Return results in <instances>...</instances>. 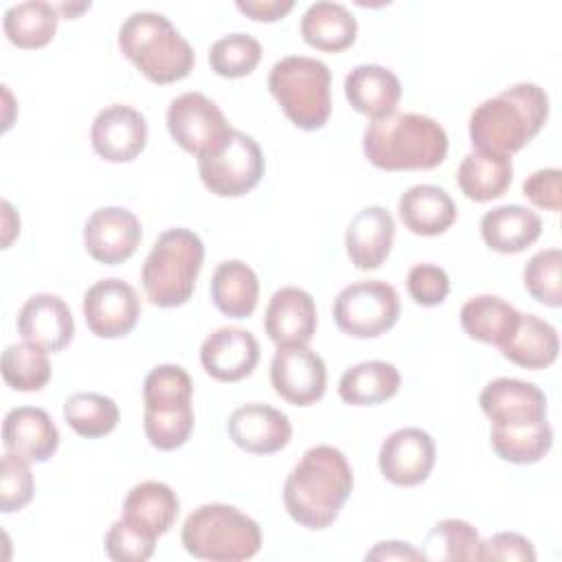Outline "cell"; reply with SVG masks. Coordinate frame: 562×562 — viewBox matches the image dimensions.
I'll use <instances>...</instances> for the list:
<instances>
[{"instance_id":"d4e9b609","label":"cell","mask_w":562,"mask_h":562,"mask_svg":"<svg viewBox=\"0 0 562 562\" xmlns=\"http://www.w3.org/2000/svg\"><path fill=\"white\" fill-rule=\"evenodd\" d=\"M402 224L424 237L446 233L457 220V204L450 193L435 184H415L397 202Z\"/></svg>"},{"instance_id":"ffe728a7","label":"cell","mask_w":562,"mask_h":562,"mask_svg":"<svg viewBox=\"0 0 562 562\" xmlns=\"http://www.w3.org/2000/svg\"><path fill=\"white\" fill-rule=\"evenodd\" d=\"M479 404L492 424L547 419L544 393L536 384L516 378H496L487 382L479 395Z\"/></svg>"},{"instance_id":"52a82bcc","label":"cell","mask_w":562,"mask_h":562,"mask_svg":"<svg viewBox=\"0 0 562 562\" xmlns=\"http://www.w3.org/2000/svg\"><path fill=\"white\" fill-rule=\"evenodd\" d=\"M268 88L283 114L301 130H321L331 114V72L325 61L305 55L279 59Z\"/></svg>"},{"instance_id":"8992f818","label":"cell","mask_w":562,"mask_h":562,"mask_svg":"<svg viewBox=\"0 0 562 562\" xmlns=\"http://www.w3.org/2000/svg\"><path fill=\"white\" fill-rule=\"evenodd\" d=\"M182 544L200 560L241 562L259 553L261 527L233 505L206 503L187 516Z\"/></svg>"},{"instance_id":"44dd1931","label":"cell","mask_w":562,"mask_h":562,"mask_svg":"<svg viewBox=\"0 0 562 562\" xmlns=\"http://www.w3.org/2000/svg\"><path fill=\"white\" fill-rule=\"evenodd\" d=\"M395 239V220L384 206L358 211L345 233V246L358 270H375L384 263Z\"/></svg>"},{"instance_id":"74e56055","label":"cell","mask_w":562,"mask_h":562,"mask_svg":"<svg viewBox=\"0 0 562 562\" xmlns=\"http://www.w3.org/2000/svg\"><path fill=\"white\" fill-rule=\"evenodd\" d=\"M193 406L191 404H169L145 408L143 430L149 443L158 450L180 448L193 430Z\"/></svg>"},{"instance_id":"7c38bea8","label":"cell","mask_w":562,"mask_h":562,"mask_svg":"<svg viewBox=\"0 0 562 562\" xmlns=\"http://www.w3.org/2000/svg\"><path fill=\"white\" fill-rule=\"evenodd\" d=\"M140 316L136 290L123 279H101L83 294V318L99 338L127 336Z\"/></svg>"},{"instance_id":"ab89813d","label":"cell","mask_w":562,"mask_h":562,"mask_svg":"<svg viewBox=\"0 0 562 562\" xmlns=\"http://www.w3.org/2000/svg\"><path fill=\"white\" fill-rule=\"evenodd\" d=\"M560 268H562L560 248H544L525 263L522 283H525V290L531 294V299L549 307L562 305Z\"/></svg>"},{"instance_id":"3957f363","label":"cell","mask_w":562,"mask_h":562,"mask_svg":"<svg viewBox=\"0 0 562 562\" xmlns=\"http://www.w3.org/2000/svg\"><path fill=\"white\" fill-rule=\"evenodd\" d=\"M362 151L384 171L435 169L446 160L448 134L426 114L395 112L367 125Z\"/></svg>"},{"instance_id":"4fadbf2b","label":"cell","mask_w":562,"mask_h":562,"mask_svg":"<svg viewBox=\"0 0 562 562\" xmlns=\"http://www.w3.org/2000/svg\"><path fill=\"white\" fill-rule=\"evenodd\" d=\"M435 441L432 437L415 426L391 432L378 454L380 472L386 481L400 487H413L428 479L435 465Z\"/></svg>"},{"instance_id":"e575fe53","label":"cell","mask_w":562,"mask_h":562,"mask_svg":"<svg viewBox=\"0 0 562 562\" xmlns=\"http://www.w3.org/2000/svg\"><path fill=\"white\" fill-rule=\"evenodd\" d=\"M119 406L112 397L101 393H75L64 404L66 424L86 439L110 435L119 424Z\"/></svg>"},{"instance_id":"603a6c76","label":"cell","mask_w":562,"mask_h":562,"mask_svg":"<svg viewBox=\"0 0 562 562\" xmlns=\"http://www.w3.org/2000/svg\"><path fill=\"white\" fill-rule=\"evenodd\" d=\"M345 97L356 112L380 121L395 114L402 83L393 70L380 64H360L345 77Z\"/></svg>"},{"instance_id":"4316f807","label":"cell","mask_w":562,"mask_h":562,"mask_svg":"<svg viewBox=\"0 0 562 562\" xmlns=\"http://www.w3.org/2000/svg\"><path fill=\"white\" fill-rule=\"evenodd\" d=\"M358 22L353 13L331 0H318L310 4L301 18V35L303 40L327 53H340L356 42Z\"/></svg>"},{"instance_id":"8fae6325","label":"cell","mask_w":562,"mask_h":562,"mask_svg":"<svg viewBox=\"0 0 562 562\" xmlns=\"http://www.w3.org/2000/svg\"><path fill=\"white\" fill-rule=\"evenodd\" d=\"M270 382L279 397L294 406L318 402L327 386V367L307 345L279 347L270 362Z\"/></svg>"},{"instance_id":"ac0fdd59","label":"cell","mask_w":562,"mask_h":562,"mask_svg":"<svg viewBox=\"0 0 562 562\" xmlns=\"http://www.w3.org/2000/svg\"><path fill=\"white\" fill-rule=\"evenodd\" d=\"M18 334L22 340L57 353L70 345L75 336V318L70 307L57 294H33L18 314Z\"/></svg>"},{"instance_id":"c3c4849f","label":"cell","mask_w":562,"mask_h":562,"mask_svg":"<svg viewBox=\"0 0 562 562\" xmlns=\"http://www.w3.org/2000/svg\"><path fill=\"white\" fill-rule=\"evenodd\" d=\"M364 560H424L422 551L415 549L408 542H400V540H389V542H378L371 551H367Z\"/></svg>"},{"instance_id":"ba28073f","label":"cell","mask_w":562,"mask_h":562,"mask_svg":"<svg viewBox=\"0 0 562 562\" xmlns=\"http://www.w3.org/2000/svg\"><path fill=\"white\" fill-rule=\"evenodd\" d=\"M198 171L211 193L239 198L259 184L266 160L252 136L233 130L215 151L198 158Z\"/></svg>"},{"instance_id":"ee69618b","label":"cell","mask_w":562,"mask_h":562,"mask_svg":"<svg viewBox=\"0 0 562 562\" xmlns=\"http://www.w3.org/2000/svg\"><path fill=\"white\" fill-rule=\"evenodd\" d=\"M406 290L417 305L432 307L446 301L450 279L446 270L435 263H415L406 274Z\"/></svg>"},{"instance_id":"bcb514c9","label":"cell","mask_w":562,"mask_h":562,"mask_svg":"<svg viewBox=\"0 0 562 562\" xmlns=\"http://www.w3.org/2000/svg\"><path fill=\"white\" fill-rule=\"evenodd\" d=\"M476 560H518V562H533L536 551L533 544L516 533V531H501L487 540L479 542Z\"/></svg>"},{"instance_id":"2e32d148","label":"cell","mask_w":562,"mask_h":562,"mask_svg":"<svg viewBox=\"0 0 562 562\" xmlns=\"http://www.w3.org/2000/svg\"><path fill=\"white\" fill-rule=\"evenodd\" d=\"M259 353V342L248 329L220 327L204 338L200 362L213 380L237 382L255 371Z\"/></svg>"},{"instance_id":"60d3db41","label":"cell","mask_w":562,"mask_h":562,"mask_svg":"<svg viewBox=\"0 0 562 562\" xmlns=\"http://www.w3.org/2000/svg\"><path fill=\"white\" fill-rule=\"evenodd\" d=\"M193 380L178 364L154 367L143 384L145 408L169 406V404H191Z\"/></svg>"},{"instance_id":"8d00e7d4","label":"cell","mask_w":562,"mask_h":562,"mask_svg":"<svg viewBox=\"0 0 562 562\" xmlns=\"http://www.w3.org/2000/svg\"><path fill=\"white\" fill-rule=\"evenodd\" d=\"M2 378L15 391H40L50 380L48 351L31 342H13L2 351Z\"/></svg>"},{"instance_id":"f1b7e54d","label":"cell","mask_w":562,"mask_h":562,"mask_svg":"<svg viewBox=\"0 0 562 562\" xmlns=\"http://www.w3.org/2000/svg\"><path fill=\"white\" fill-rule=\"evenodd\" d=\"M461 327L463 331L487 345H505L516 331L520 312L501 296L479 294L463 303L461 307Z\"/></svg>"},{"instance_id":"681fc988","label":"cell","mask_w":562,"mask_h":562,"mask_svg":"<svg viewBox=\"0 0 562 562\" xmlns=\"http://www.w3.org/2000/svg\"><path fill=\"white\" fill-rule=\"evenodd\" d=\"M20 233V217L13 206L2 200V248H9L13 237Z\"/></svg>"},{"instance_id":"277c9868","label":"cell","mask_w":562,"mask_h":562,"mask_svg":"<svg viewBox=\"0 0 562 562\" xmlns=\"http://www.w3.org/2000/svg\"><path fill=\"white\" fill-rule=\"evenodd\" d=\"M121 53L154 83L184 79L195 64L191 44L171 20L156 11H136L119 29Z\"/></svg>"},{"instance_id":"f546056e","label":"cell","mask_w":562,"mask_h":562,"mask_svg":"<svg viewBox=\"0 0 562 562\" xmlns=\"http://www.w3.org/2000/svg\"><path fill=\"white\" fill-rule=\"evenodd\" d=\"M501 351L509 362L518 367L544 369L558 358V329L536 314H520L516 331L505 345H501Z\"/></svg>"},{"instance_id":"7bdbcfd3","label":"cell","mask_w":562,"mask_h":562,"mask_svg":"<svg viewBox=\"0 0 562 562\" xmlns=\"http://www.w3.org/2000/svg\"><path fill=\"white\" fill-rule=\"evenodd\" d=\"M105 553L114 562H145L154 555L156 540L132 529L123 518L116 520L105 533Z\"/></svg>"},{"instance_id":"d590c367","label":"cell","mask_w":562,"mask_h":562,"mask_svg":"<svg viewBox=\"0 0 562 562\" xmlns=\"http://www.w3.org/2000/svg\"><path fill=\"white\" fill-rule=\"evenodd\" d=\"M479 533L476 529L459 518L439 520L424 538L422 555L424 560L454 562V560H476L479 553Z\"/></svg>"},{"instance_id":"d6a6232c","label":"cell","mask_w":562,"mask_h":562,"mask_svg":"<svg viewBox=\"0 0 562 562\" xmlns=\"http://www.w3.org/2000/svg\"><path fill=\"white\" fill-rule=\"evenodd\" d=\"M490 443L492 450L503 461L518 465L538 463L551 450L553 430L547 419L520 424H492Z\"/></svg>"},{"instance_id":"6da1fadb","label":"cell","mask_w":562,"mask_h":562,"mask_svg":"<svg viewBox=\"0 0 562 562\" xmlns=\"http://www.w3.org/2000/svg\"><path fill=\"white\" fill-rule=\"evenodd\" d=\"M351 487L353 472L347 457L334 446H314L288 474L283 503L301 527L327 529L338 518Z\"/></svg>"},{"instance_id":"4dcf8cb0","label":"cell","mask_w":562,"mask_h":562,"mask_svg":"<svg viewBox=\"0 0 562 562\" xmlns=\"http://www.w3.org/2000/svg\"><path fill=\"white\" fill-rule=\"evenodd\" d=\"M211 299L231 318L250 316L259 301L257 272L239 259L222 261L211 277Z\"/></svg>"},{"instance_id":"9c48e42d","label":"cell","mask_w":562,"mask_h":562,"mask_svg":"<svg viewBox=\"0 0 562 562\" xmlns=\"http://www.w3.org/2000/svg\"><path fill=\"white\" fill-rule=\"evenodd\" d=\"M400 318L397 290L380 279L356 281L334 299V321L353 338H378Z\"/></svg>"},{"instance_id":"7a4b0ae2","label":"cell","mask_w":562,"mask_h":562,"mask_svg":"<svg viewBox=\"0 0 562 562\" xmlns=\"http://www.w3.org/2000/svg\"><path fill=\"white\" fill-rule=\"evenodd\" d=\"M547 119V92L538 83H514L472 110L470 140L481 151L512 156L542 130Z\"/></svg>"},{"instance_id":"484cf974","label":"cell","mask_w":562,"mask_h":562,"mask_svg":"<svg viewBox=\"0 0 562 562\" xmlns=\"http://www.w3.org/2000/svg\"><path fill=\"white\" fill-rule=\"evenodd\" d=\"M542 233V220L536 211L520 204H503L481 217L483 241L503 255L522 252Z\"/></svg>"},{"instance_id":"d6986e66","label":"cell","mask_w":562,"mask_h":562,"mask_svg":"<svg viewBox=\"0 0 562 562\" xmlns=\"http://www.w3.org/2000/svg\"><path fill=\"white\" fill-rule=\"evenodd\" d=\"M263 327L277 347L307 345L316 331V303L303 288L285 285L272 294Z\"/></svg>"},{"instance_id":"7dc6e473","label":"cell","mask_w":562,"mask_h":562,"mask_svg":"<svg viewBox=\"0 0 562 562\" xmlns=\"http://www.w3.org/2000/svg\"><path fill=\"white\" fill-rule=\"evenodd\" d=\"M235 7L257 22H277L294 9V0H237Z\"/></svg>"},{"instance_id":"7402d4cb","label":"cell","mask_w":562,"mask_h":562,"mask_svg":"<svg viewBox=\"0 0 562 562\" xmlns=\"http://www.w3.org/2000/svg\"><path fill=\"white\" fill-rule=\"evenodd\" d=\"M4 450L29 461H48L59 446V430L50 415L37 406H18L2 422Z\"/></svg>"},{"instance_id":"836d02e7","label":"cell","mask_w":562,"mask_h":562,"mask_svg":"<svg viewBox=\"0 0 562 562\" xmlns=\"http://www.w3.org/2000/svg\"><path fill=\"white\" fill-rule=\"evenodd\" d=\"M59 11L44 0H26L9 7L2 18L4 35L18 48H42L57 31Z\"/></svg>"},{"instance_id":"e0dca14e","label":"cell","mask_w":562,"mask_h":562,"mask_svg":"<svg viewBox=\"0 0 562 562\" xmlns=\"http://www.w3.org/2000/svg\"><path fill=\"white\" fill-rule=\"evenodd\" d=\"M228 437L246 452L272 454L290 443L292 424L279 408L252 402L231 413Z\"/></svg>"},{"instance_id":"30bf717a","label":"cell","mask_w":562,"mask_h":562,"mask_svg":"<svg viewBox=\"0 0 562 562\" xmlns=\"http://www.w3.org/2000/svg\"><path fill=\"white\" fill-rule=\"evenodd\" d=\"M167 130L195 158L215 151L233 132L224 112L202 92H184L169 103Z\"/></svg>"},{"instance_id":"83f0119b","label":"cell","mask_w":562,"mask_h":562,"mask_svg":"<svg viewBox=\"0 0 562 562\" xmlns=\"http://www.w3.org/2000/svg\"><path fill=\"white\" fill-rule=\"evenodd\" d=\"M514 178L509 156L474 149L463 156L457 169V182L465 198L474 202H490L501 198Z\"/></svg>"},{"instance_id":"9a60e30c","label":"cell","mask_w":562,"mask_h":562,"mask_svg":"<svg viewBox=\"0 0 562 562\" xmlns=\"http://www.w3.org/2000/svg\"><path fill=\"white\" fill-rule=\"evenodd\" d=\"M92 149L108 162H130L147 145L145 116L123 103L103 108L90 127Z\"/></svg>"},{"instance_id":"5bb4252c","label":"cell","mask_w":562,"mask_h":562,"mask_svg":"<svg viewBox=\"0 0 562 562\" xmlns=\"http://www.w3.org/2000/svg\"><path fill=\"white\" fill-rule=\"evenodd\" d=\"M143 239L138 217L123 206L97 209L83 226V246L88 255L105 266L130 259Z\"/></svg>"},{"instance_id":"1f68e13d","label":"cell","mask_w":562,"mask_h":562,"mask_svg":"<svg viewBox=\"0 0 562 562\" xmlns=\"http://www.w3.org/2000/svg\"><path fill=\"white\" fill-rule=\"evenodd\" d=\"M400 382L402 378L395 364L384 360H364L342 373L338 395L342 402L353 406H373L391 400L397 393Z\"/></svg>"},{"instance_id":"b9f144b4","label":"cell","mask_w":562,"mask_h":562,"mask_svg":"<svg viewBox=\"0 0 562 562\" xmlns=\"http://www.w3.org/2000/svg\"><path fill=\"white\" fill-rule=\"evenodd\" d=\"M31 461L15 452H4L0 468V509L4 514L18 512L31 503L35 492V481L31 472Z\"/></svg>"},{"instance_id":"5b68a950","label":"cell","mask_w":562,"mask_h":562,"mask_svg":"<svg viewBox=\"0 0 562 562\" xmlns=\"http://www.w3.org/2000/svg\"><path fill=\"white\" fill-rule=\"evenodd\" d=\"M204 261V244L189 228H169L154 241L143 268L140 281L151 305H184L195 288Z\"/></svg>"},{"instance_id":"f35d334b","label":"cell","mask_w":562,"mask_h":562,"mask_svg":"<svg viewBox=\"0 0 562 562\" xmlns=\"http://www.w3.org/2000/svg\"><path fill=\"white\" fill-rule=\"evenodd\" d=\"M261 59V44L246 33H231L211 44V70L226 79L250 75Z\"/></svg>"},{"instance_id":"cb8c5ba5","label":"cell","mask_w":562,"mask_h":562,"mask_svg":"<svg viewBox=\"0 0 562 562\" xmlns=\"http://www.w3.org/2000/svg\"><path fill=\"white\" fill-rule=\"evenodd\" d=\"M178 509L180 501L167 483L143 481L127 492L121 518L132 529L156 540L171 529L178 518Z\"/></svg>"},{"instance_id":"f6af8a7d","label":"cell","mask_w":562,"mask_h":562,"mask_svg":"<svg viewBox=\"0 0 562 562\" xmlns=\"http://www.w3.org/2000/svg\"><path fill=\"white\" fill-rule=\"evenodd\" d=\"M560 180L562 171L558 167L538 169L522 182V195L538 209L558 213L562 206V193H560Z\"/></svg>"}]
</instances>
